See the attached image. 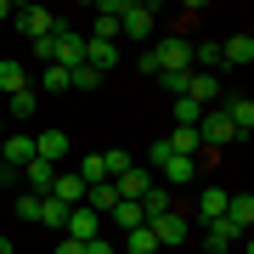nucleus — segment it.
<instances>
[{
	"label": "nucleus",
	"instance_id": "nucleus-25",
	"mask_svg": "<svg viewBox=\"0 0 254 254\" xmlns=\"http://www.w3.org/2000/svg\"><path fill=\"white\" fill-rule=\"evenodd\" d=\"M170 209H175V198H170V187H153V192H147V198H141V215H147V220L170 215Z\"/></svg>",
	"mask_w": 254,
	"mask_h": 254
},
{
	"label": "nucleus",
	"instance_id": "nucleus-24",
	"mask_svg": "<svg viewBox=\"0 0 254 254\" xmlns=\"http://www.w3.org/2000/svg\"><path fill=\"white\" fill-rule=\"evenodd\" d=\"M73 175H79L85 187H102V181H108V164H102V153H85V158H79V170H73Z\"/></svg>",
	"mask_w": 254,
	"mask_h": 254
},
{
	"label": "nucleus",
	"instance_id": "nucleus-3",
	"mask_svg": "<svg viewBox=\"0 0 254 254\" xmlns=\"http://www.w3.org/2000/svg\"><path fill=\"white\" fill-rule=\"evenodd\" d=\"M11 17H17V34L28 40V46H34V40H46V34H57V11H46V6H17L11 11Z\"/></svg>",
	"mask_w": 254,
	"mask_h": 254
},
{
	"label": "nucleus",
	"instance_id": "nucleus-16",
	"mask_svg": "<svg viewBox=\"0 0 254 254\" xmlns=\"http://www.w3.org/2000/svg\"><path fill=\"white\" fill-rule=\"evenodd\" d=\"M226 226H237V232L254 226V198H249V192H232V198H226Z\"/></svg>",
	"mask_w": 254,
	"mask_h": 254
},
{
	"label": "nucleus",
	"instance_id": "nucleus-21",
	"mask_svg": "<svg viewBox=\"0 0 254 254\" xmlns=\"http://www.w3.org/2000/svg\"><path fill=\"white\" fill-rule=\"evenodd\" d=\"M119 63V51L108 46V40H85V68H96V73H108Z\"/></svg>",
	"mask_w": 254,
	"mask_h": 254
},
{
	"label": "nucleus",
	"instance_id": "nucleus-29",
	"mask_svg": "<svg viewBox=\"0 0 254 254\" xmlns=\"http://www.w3.org/2000/svg\"><path fill=\"white\" fill-rule=\"evenodd\" d=\"M96 85H102V73H96V68H85V63H79V68H68V91H96Z\"/></svg>",
	"mask_w": 254,
	"mask_h": 254
},
{
	"label": "nucleus",
	"instance_id": "nucleus-39",
	"mask_svg": "<svg viewBox=\"0 0 254 254\" xmlns=\"http://www.w3.org/2000/svg\"><path fill=\"white\" fill-rule=\"evenodd\" d=\"M0 175H6V164H0Z\"/></svg>",
	"mask_w": 254,
	"mask_h": 254
},
{
	"label": "nucleus",
	"instance_id": "nucleus-13",
	"mask_svg": "<svg viewBox=\"0 0 254 254\" xmlns=\"http://www.w3.org/2000/svg\"><path fill=\"white\" fill-rule=\"evenodd\" d=\"M119 11H125V0H102V6H96V34H91V40H108V46H113V40H119Z\"/></svg>",
	"mask_w": 254,
	"mask_h": 254
},
{
	"label": "nucleus",
	"instance_id": "nucleus-6",
	"mask_svg": "<svg viewBox=\"0 0 254 254\" xmlns=\"http://www.w3.org/2000/svg\"><path fill=\"white\" fill-rule=\"evenodd\" d=\"M0 164H6V175H17V170H28L34 164V136H0Z\"/></svg>",
	"mask_w": 254,
	"mask_h": 254
},
{
	"label": "nucleus",
	"instance_id": "nucleus-37",
	"mask_svg": "<svg viewBox=\"0 0 254 254\" xmlns=\"http://www.w3.org/2000/svg\"><path fill=\"white\" fill-rule=\"evenodd\" d=\"M0 254H11V237H0Z\"/></svg>",
	"mask_w": 254,
	"mask_h": 254
},
{
	"label": "nucleus",
	"instance_id": "nucleus-27",
	"mask_svg": "<svg viewBox=\"0 0 254 254\" xmlns=\"http://www.w3.org/2000/svg\"><path fill=\"white\" fill-rule=\"evenodd\" d=\"M175 125H181V130H198V119H203V108H198V102H192V96H175Z\"/></svg>",
	"mask_w": 254,
	"mask_h": 254
},
{
	"label": "nucleus",
	"instance_id": "nucleus-9",
	"mask_svg": "<svg viewBox=\"0 0 254 254\" xmlns=\"http://www.w3.org/2000/svg\"><path fill=\"white\" fill-rule=\"evenodd\" d=\"M192 232L203 237V249H209V254H226V249H237V243H243V232H237V226H226V220H209V226H192Z\"/></svg>",
	"mask_w": 254,
	"mask_h": 254
},
{
	"label": "nucleus",
	"instance_id": "nucleus-12",
	"mask_svg": "<svg viewBox=\"0 0 254 254\" xmlns=\"http://www.w3.org/2000/svg\"><path fill=\"white\" fill-rule=\"evenodd\" d=\"M187 96L198 102V108H209V102H220V79H215V73H198V68H192V73H187Z\"/></svg>",
	"mask_w": 254,
	"mask_h": 254
},
{
	"label": "nucleus",
	"instance_id": "nucleus-18",
	"mask_svg": "<svg viewBox=\"0 0 254 254\" xmlns=\"http://www.w3.org/2000/svg\"><path fill=\"white\" fill-rule=\"evenodd\" d=\"M23 181H28V192H40V198H46V192L57 187V164H46V158H34L23 170Z\"/></svg>",
	"mask_w": 254,
	"mask_h": 254
},
{
	"label": "nucleus",
	"instance_id": "nucleus-36",
	"mask_svg": "<svg viewBox=\"0 0 254 254\" xmlns=\"http://www.w3.org/2000/svg\"><path fill=\"white\" fill-rule=\"evenodd\" d=\"M0 23H11V0H0Z\"/></svg>",
	"mask_w": 254,
	"mask_h": 254
},
{
	"label": "nucleus",
	"instance_id": "nucleus-19",
	"mask_svg": "<svg viewBox=\"0 0 254 254\" xmlns=\"http://www.w3.org/2000/svg\"><path fill=\"white\" fill-rule=\"evenodd\" d=\"M108 220L119 232H136V226H147V215H141V203H130V198H119L113 209H108Z\"/></svg>",
	"mask_w": 254,
	"mask_h": 254
},
{
	"label": "nucleus",
	"instance_id": "nucleus-7",
	"mask_svg": "<svg viewBox=\"0 0 254 254\" xmlns=\"http://www.w3.org/2000/svg\"><path fill=\"white\" fill-rule=\"evenodd\" d=\"M119 34H130V40H153V6L125 0V11H119Z\"/></svg>",
	"mask_w": 254,
	"mask_h": 254
},
{
	"label": "nucleus",
	"instance_id": "nucleus-26",
	"mask_svg": "<svg viewBox=\"0 0 254 254\" xmlns=\"http://www.w3.org/2000/svg\"><path fill=\"white\" fill-rule=\"evenodd\" d=\"M119 249H125V254H164V249L153 243V232H147V226H136V232H125V243H119Z\"/></svg>",
	"mask_w": 254,
	"mask_h": 254
},
{
	"label": "nucleus",
	"instance_id": "nucleus-4",
	"mask_svg": "<svg viewBox=\"0 0 254 254\" xmlns=\"http://www.w3.org/2000/svg\"><path fill=\"white\" fill-rule=\"evenodd\" d=\"M108 232V220L96 215V209H85V203H73L68 209V220H63V237H73V243H91V237Z\"/></svg>",
	"mask_w": 254,
	"mask_h": 254
},
{
	"label": "nucleus",
	"instance_id": "nucleus-2",
	"mask_svg": "<svg viewBox=\"0 0 254 254\" xmlns=\"http://www.w3.org/2000/svg\"><path fill=\"white\" fill-rule=\"evenodd\" d=\"M147 232H153V243H158V249H181L187 237H192V215H187V209H170V215L147 220Z\"/></svg>",
	"mask_w": 254,
	"mask_h": 254
},
{
	"label": "nucleus",
	"instance_id": "nucleus-23",
	"mask_svg": "<svg viewBox=\"0 0 254 254\" xmlns=\"http://www.w3.org/2000/svg\"><path fill=\"white\" fill-rule=\"evenodd\" d=\"M119 203V192H113V181H102V187H85V209H96L102 220H108V209Z\"/></svg>",
	"mask_w": 254,
	"mask_h": 254
},
{
	"label": "nucleus",
	"instance_id": "nucleus-35",
	"mask_svg": "<svg viewBox=\"0 0 254 254\" xmlns=\"http://www.w3.org/2000/svg\"><path fill=\"white\" fill-rule=\"evenodd\" d=\"M57 254H85V243H73V237H63V243H57Z\"/></svg>",
	"mask_w": 254,
	"mask_h": 254
},
{
	"label": "nucleus",
	"instance_id": "nucleus-31",
	"mask_svg": "<svg viewBox=\"0 0 254 254\" xmlns=\"http://www.w3.org/2000/svg\"><path fill=\"white\" fill-rule=\"evenodd\" d=\"M102 164H108V181H113V175H125L136 158H130V153H119V147H108V153H102Z\"/></svg>",
	"mask_w": 254,
	"mask_h": 254
},
{
	"label": "nucleus",
	"instance_id": "nucleus-14",
	"mask_svg": "<svg viewBox=\"0 0 254 254\" xmlns=\"http://www.w3.org/2000/svg\"><path fill=\"white\" fill-rule=\"evenodd\" d=\"M46 198H57V203H85V181H79V175H73V170H57V187L46 192Z\"/></svg>",
	"mask_w": 254,
	"mask_h": 254
},
{
	"label": "nucleus",
	"instance_id": "nucleus-34",
	"mask_svg": "<svg viewBox=\"0 0 254 254\" xmlns=\"http://www.w3.org/2000/svg\"><path fill=\"white\" fill-rule=\"evenodd\" d=\"M85 254H119V243H108V232H102V237H91V243H85Z\"/></svg>",
	"mask_w": 254,
	"mask_h": 254
},
{
	"label": "nucleus",
	"instance_id": "nucleus-10",
	"mask_svg": "<svg viewBox=\"0 0 254 254\" xmlns=\"http://www.w3.org/2000/svg\"><path fill=\"white\" fill-rule=\"evenodd\" d=\"M226 198H232L226 187H203V192H198V220H192V226H209V220H226Z\"/></svg>",
	"mask_w": 254,
	"mask_h": 254
},
{
	"label": "nucleus",
	"instance_id": "nucleus-17",
	"mask_svg": "<svg viewBox=\"0 0 254 254\" xmlns=\"http://www.w3.org/2000/svg\"><path fill=\"white\" fill-rule=\"evenodd\" d=\"M220 113L232 119L237 136H249V130H254V102H249V96H226V108H220Z\"/></svg>",
	"mask_w": 254,
	"mask_h": 254
},
{
	"label": "nucleus",
	"instance_id": "nucleus-38",
	"mask_svg": "<svg viewBox=\"0 0 254 254\" xmlns=\"http://www.w3.org/2000/svg\"><path fill=\"white\" fill-rule=\"evenodd\" d=\"M0 136H6V113H0Z\"/></svg>",
	"mask_w": 254,
	"mask_h": 254
},
{
	"label": "nucleus",
	"instance_id": "nucleus-15",
	"mask_svg": "<svg viewBox=\"0 0 254 254\" xmlns=\"http://www.w3.org/2000/svg\"><path fill=\"white\" fill-rule=\"evenodd\" d=\"M63 153H68V136H63V130H40V136H34V158L63 164Z\"/></svg>",
	"mask_w": 254,
	"mask_h": 254
},
{
	"label": "nucleus",
	"instance_id": "nucleus-11",
	"mask_svg": "<svg viewBox=\"0 0 254 254\" xmlns=\"http://www.w3.org/2000/svg\"><path fill=\"white\" fill-rule=\"evenodd\" d=\"M158 175H164V187H192V181H198V158H164L158 164Z\"/></svg>",
	"mask_w": 254,
	"mask_h": 254
},
{
	"label": "nucleus",
	"instance_id": "nucleus-22",
	"mask_svg": "<svg viewBox=\"0 0 254 254\" xmlns=\"http://www.w3.org/2000/svg\"><path fill=\"white\" fill-rule=\"evenodd\" d=\"M0 91L6 96H17V91H28V68L11 57V63H0Z\"/></svg>",
	"mask_w": 254,
	"mask_h": 254
},
{
	"label": "nucleus",
	"instance_id": "nucleus-20",
	"mask_svg": "<svg viewBox=\"0 0 254 254\" xmlns=\"http://www.w3.org/2000/svg\"><path fill=\"white\" fill-rule=\"evenodd\" d=\"M164 147H170L175 158H203V141H198V130H181V125H175V136L164 141Z\"/></svg>",
	"mask_w": 254,
	"mask_h": 254
},
{
	"label": "nucleus",
	"instance_id": "nucleus-5",
	"mask_svg": "<svg viewBox=\"0 0 254 254\" xmlns=\"http://www.w3.org/2000/svg\"><path fill=\"white\" fill-rule=\"evenodd\" d=\"M51 63H57V68H79V63H85V34H73L68 23H57V34H51Z\"/></svg>",
	"mask_w": 254,
	"mask_h": 254
},
{
	"label": "nucleus",
	"instance_id": "nucleus-1",
	"mask_svg": "<svg viewBox=\"0 0 254 254\" xmlns=\"http://www.w3.org/2000/svg\"><path fill=\"white\" fill-rule=\"evenodd\" d=\"M187 68H192V40H181V34H164L141 57V73H187Z\"/></svg>",
	"mask_w": 254,
	"mask_h": 254
},
{
	"label": "nucleus",
	"instance_id": "nucleus-32",
	"mask_svg": "<svg viewBox=\"0 0 254 254\" xmlns=\"http://www.w3.org/2000/svg\"><path fill=\"white\" fill-rule=\"evenodd\" d=\"M17 220H40V192H23L17 198Z\"/></svg>",
	"mask_w": 254,
	"mask_h": 254
},
{
	"label": "nucleus",
	"instance_id": "nucleus-8",
	"mask_svg": "<svg viewBox=\"0 0 254 254\" xmlns=\"http://www.w3.org/2000/svg\"><path fill=\"white\" fill-rule=\"evenodd\" d=\"M113 192H119V198H130V203H141L147 192H153V170H147V164H130L125 175H113Z\"/></svg>",
	"mask_w": 254,
	"mask_h": 254
},
{
	"label": "nucleus",
	"instance_id": "nucleus-30",
	"mask_svg": "<svg viewBox=\"0 0 254 254\" xmlns=\"http://www.w3.org/2000/svg\"><path fill=\"white\" fill-rule=\"evenodd\" d=\"M68 220V203H57V198H40V226H63Z\"/></svg>",
	"mask_w": 254,
	"mask_h": 254
},
{
	"label": "nucleus",
	"instance_id": "nucleus-28",
	"mask_svg": "<svg viewBox=\"0 0 254 254\" xmlns=\"http://www.w3.org/2000/svg\"><path fill=\"white\" fill-rule=\"evenodd\" d=\"M6 108H11V119H34V113H40V91L28 85V91H17V96L6 102Z\"/></svg>",
	"mask_w": 254,
	"mask_h": 254
},
{
	"label": "nucleus",
	"instance_id": "nucleus-33",
	"mask_svg": "<svg viewBox=\"0 0 254 254\" xmlns=\"http://www.w3.org/2000/svg\"><path fill=\"white\" fill-rule=\"evenodd\" d=\"M40 85H46V91H68V68H57V63H51V68H46V79H40Z\"/></svg>",
	"mask_w": 254,
	"mask_h": 254
}]
</instances>
